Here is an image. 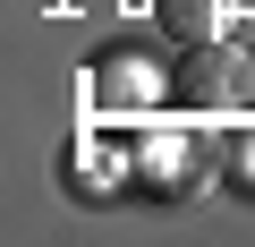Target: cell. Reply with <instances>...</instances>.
<instances>
[{"label": "cell", "mask_w": 255, "mask_h": 247, "mask_svg": "<svg viewBox=\"0 0 255 247\" xmlns=\"http://www.w3.org/2000/svg\"><path fill=\"white\" fill-rule=\"evenodd\" d=\"M179 102H187L196 119L247 111V102H255V60L230 51V34H221V43H187V60H179Z\"/></svg>", "instance_id": "cell-1"}, {"label": "cell", "mask_w": 255, "mask_h": 247, "mask_svg": "<svg viewBox=\"0 0 255 247\" xmlns=\"http://www.w3.org/2000/svg\"><path fill=\"white\" fill-rule=\"evenodd\" d=\"M153 102H162V77H153L145 51H102L94 60V111L128 119V111H153Z\"/></svg>", "instance_id": "cell-2"}, {"label": "cell", "mask_w": 255, "mask_h": 247, "mask_svg": "<svg viewBox=\"0 0 255 247\" xmlns=\"http://www.w3.org/2000/svg\"><path fill=\"white\" fill-rule=\"evenodd\" d=\"M153 17L170 43H221L230 17H238V0H153Z\"/></svg>", "instance_id": "cell-3"}, {"label": "cell", "mask_w": 255, "mask_h": 247, "mask_svg": "<svg viewBox=\"0 0 255 247\" xmlns=\"http://www.w3.org/2000/svg\"><path fill=\"white\" fill-rule=\"evenodd\" d=\"M238 9H255V0H238Z\"/></svg>", "instance_id": "cell-4"}]
</instances>
